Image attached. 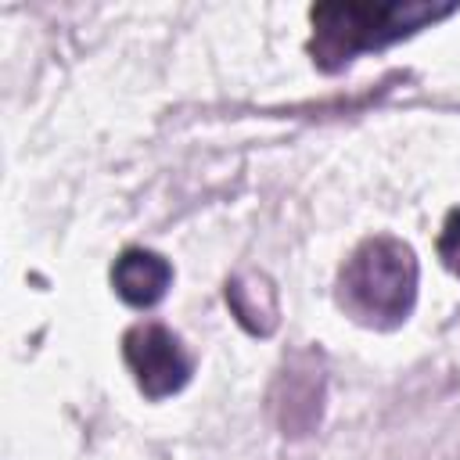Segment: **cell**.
<instances>
[{"instance_id":"6da1fadb","label":"cell","mask_w":460,"mask_h":460,"mask_svg":"<svg viewBox=\"0 0 460 460\" xmlns=\"http://www.w3.org/2000/svg\"><path fill=\"white\" fill-rule=\"evenodd\" d=\"M449 7L431 4H320L313 7V58L323 68L345 65L352 54L406 36L420 22L446 14Z\"/></svg>"},{"instance_id":"7a4b0ae2","label":"cell","mask_w":460,"mask_h":460,"mask_svg":"<svg viewBox=\"0 0 460 460\" xmlns=\"http://www.w3.org/2000/svg\"><path fill=\"white\" fill-rule=\"evenodd\" d=\"M417 262L402 241L374 237L367 241L341 273L345 305L370 323H399L413 305Z\"/></svg>"},{"instance_id":"3957f363","label":"cell","mask_w":460,"mask_h":460,"mask_svg":"<svg viewBox=\"0 0 460 460\" xmlns=\"http://www.w3.org/2000/svg\"><path fill=\"white\" fill-rule=\"evenodd\" d=\"M122 356L147 399L172 395L190 374V359L180 338L162 323H137L122 338Z\"/></svg>"},{"instance_id":"277c9868","label":"cell","mask_w":460,"mask_h":460,"mask_svg":"<svg viewBox=\"0 0 460 460\" xmlns=\"http://www.w3.org/2000/svg\"><path fill=\"white\" fill-rule=\"evenodd\" d=\"M111 280H115V291L129 305H155L165 295L169 280H172V266L155 252L129 248V252H122L115 259Z\"/></svg>"},{"instance_id":"5b68a950","label":"cell","mask_w":460,"mask_h":460,"mask_svg":"<svg viewBox=\"0 0 460 460\" xmlns=\"http://www.w3.org/2000/svg\"><path fill=\"white\" fill-rule=\"evenodd\" d=\"M438 255L460 277V208H453L446 216V226H442V237H438Z\"/></svg>"}]
</instances>
